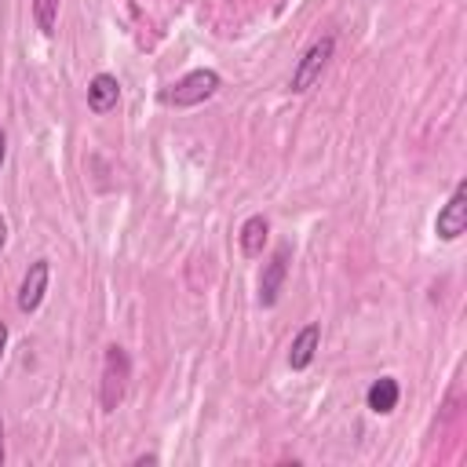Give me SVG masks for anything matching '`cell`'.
<instances>
[{
    "instance_id": "cell-9",
    "label": "cell",
    "mask_w": 467,
    "mask_h": 467,
    "mask_svg": "<svg viewBox=\"0 0 467 467\" xmlns=\"http://www.w3.org/2000/svg\"><path fill=\"white\" fill-rule=\"evenodd\" d=\"M266 237H270V219L266 215H248L244 223H241V230H237V244H241V255L244 259H259L263 255V244H266Z\"/></svg>"
},
{
    "instance_id": "cell-5",
    "label": "cell",
    "mask_w": 467,
    "mask_h": 467,
    "mask_svg": "<svg viewBox=\"0 0 467 467\" xmlns=\"http://www.w3.org/2000/svg\"><path fill=\"white\" fill-rule=\"evenodd\" d=\"M463 230H467V186L460 182V186L452 190V197L441 204V212H438V219H434V234H438L441 241H460Z\"/></svg>"
},
{
    "instance_id": "cell-14",
    "label": "cell",
    "mask_w": 467,
    "mask_h": 467,
    "mask_svg": "<svg viewBox=\"0 0 467 467\" xmlns=\"http://www.w3.org/2000/svg\"><path fill=\"white\" fill-rule=\"evenodd\" d=\"M7 336H11V332H7V325L0 321V361H4V350H7Z\"/></svg>"
},
{
    "instance_id": "cell-10",
    "label": "cell",
    "mask_w": 467,
    "mask_h": 467,
    "mask_svg": "<svg viewBox=\"0 0 467 467\" xmlns=\"http://www.w3.org/2000/svg\"><path fill=\"white\" fill-rule=\"evenodd\" d=\"M398 398H401V387H398L394 376H379V379H372V387L365 390V405H368L376 416L394 412V409H398Z\"/></svg>"
},
{
    "instance_id": "cell-12",
    "label": "cell",
    "mask_w": 467,
    "mask_h": 467,
    "mask_svg": "<svg viewBox=\"0 0 467 467\" xmlns=\"http://www.w3.org/2000/svg\"><path fill=\"white\" fill-rule=\"evenodd\" d=\"M131 463H135V467H146V463H161V456H157V452H142V456H135Z\"/></svg>"
},
{
    "instance_id": "cell-3",
    "label": "cell",
    "mask_w": 467,
    "mask_h": 467,
    "mask_svg": "<svg viewBox=\"0 0 467 467\" xmlns=\"http://www.w3.org/2000/svg\"><path fill=\"white\" fill-rule=\"evenodd\" d=\"M332 55H336V36H332V33L317 36V40L299 55V62H296V69H292V80H288V91H296V95L310 91V88L321 80V73H325V66H328Z\"/></svg>"
},
{
    "instance_id": "cell-15",
    "label": "cell",
    "mask_w": 467,
    "mask_h": 467,
    "mask_svg": "<svg viewBox=\"0 0 467 467\" xmlns=\"http://www.w3.org/2000/svg\"><path fill=\"white\" fill-rule=\"evenodd\" d=\"M7 248V219H0V252Z\"/></svg>"
},
{
    "instance_id": "cell-7",
    "label": "cell",
    "mask_w": 467,
    "mask_h": 467,
    "mask_svg": "<svg viewBox=\"0 0 467 467\" xmlns=\"http://www.w3.org/2000/svg\"><path fill=\"white\" fill-rule=\"evenodd\" d=\"M317 350H321V325L310 321V325H303V328L292 336V343H288V368H292V372L310 368V361L317 358Z\"/></svg>"
},
{
    "instance_id": "cell-13",
    "label": "cell",
    "mask_w": 467,
    "mask_h": 467,
    "mask_svg": "<svg viewBox=\"0 0 467 467\" xmlns=\"http://www.w3.org/2000/svg\"><path fill=\"white\" fill-rule=\"evenodd\" d=\"M4 161H7V131L0 128V168H4Z\"/></svg>"
},
{
    "instance_id": "cell-6",
    "label": "cell",
    "mask_w": 467,
    "mask_h": 467,
    "mask_svg": "<svg viewBox=\"0 0 467 467\" xmlns=\"http://www.w3.org/2000/svg\"><path fill=\"white\" fill-rule=\"evenodd\" d=\"M47 281H51V263L47 259H33L22 285H18V310L22 314H36L44 296H47Z\"/></svg>"
},
{
    "instance_id": "cell-2",
    "label": "cell",
    "mask_w": 467,
    "mask_h": 467,
    "mask_svg": "<svg viewBox=\"0 0 467 467\" xmlns=\"http://www.w3.org/2000/svg\"><path fill=\"white\" fill-rule=\"evenodd\" d=\"M128 379H131V358L124 347H106L102 358V379H99V405L102 412H117V405L128 394Z\"/></svg>"
},
{
    "instance_id": "cell-8",
    "label": "cell",
    "mask_w": 467,
    "mask_h": 467,
    "mask_svg": "<svg viewBox=\"0 0 467 467\" xmlns=\"http://www.w3.org/2000/svg\"><path fill=\"white\" fill-rule=\"evenodd\" d=\"M117 102H120V84H117V77H113V73H95V77L88 80V109L102 117V113H109Z\"/></svg>"
},
{
    "instance_id": "cell-11",
    "label": "cell",
    "mask_w": 467,
    "mask_h": 467,
    "mask_svg": "<svg viewBox=\"0 0 467 467\" xmlns=\"http://www.w3.org/2000/svg\"><path fill=\"white\" fill-rule=\"evenodd\" d=\"M33 7V22L44 36H55V26H58V0H29Z\"/></svg>"
},
{
    "instance_id": "cell-1",
    "label": "cell",
    "mask_w": 467,
    "mask_h": 467,
    "mask_svg": "<svg viewBox=\"0 0 467 467\" xmlns=\"http://www.w3.org/2000/svg\"><path fill=\"white\" fill-rule=\"evenodd\" d=\"M219 88H223V77H219L215 69H190V73H182L171 88L161 91V102H164V106H175V109H190V106L208 102Z\"/></svg>"
},
{
    "instance_id": "cell-16",
    "label": "cell",
    "mask_w": 467,
    "mask_h": 467,
    "mask_svg": "<svg viewBox=\"0 0 467 467\" xmlns=\"http://www.w3.org/2000/svg\"><path fill=\"white\" fill-rule=\"evenodd\" d=\"M0 467H4V420H0Z\"/></svg>"
},
{
    "instance_id": "cell-4",
    "label": "cell",
    "mask_w": 467,
    "mask_h": 467,
    "mask_svg": "<svg viewBox=\"0 0 467 467\" xmlns=\"http://www.w3.org/2000/svg\"><path fill=\"white\" fill-rule=\"evenodd\" d=\"M288 259H292V244L281 241L274 248V255L263 263V274H259V306H274L277 296H281V285L288 277Z\"/></svg>"
}]
</instances>
